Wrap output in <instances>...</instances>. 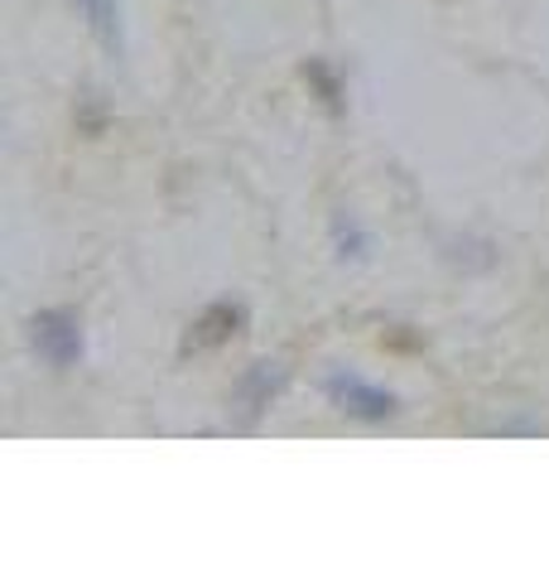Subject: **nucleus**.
Returning a JSON list of instances; mask_svg holds the SVG:
<instances>
[{"label": "nucleus", "instance_id": "1", "mask_svg": "<svg viewBox=\"0 0 549 579\" xmlns=\"http://www.w3.org/2000/svg\"><path fill=\"white\" fill-rule=\"evenodd\" d=\"M30 338H34L39 358H44L49 367H59V372L77 367L83 362V352H87L83 319H77L73 309H39L30 319Z\"/></svg>", "mask_w": 549, "mask_h": 579}, {"label": "nucleus", "instance_id": "2", "mask_svg": "<svg viewBox=\"0 0 549 579\" xmlns=\"http://www.w3.org/2000/svg\"><path fill=\"white\" fill-rule=\"evenodd\" d=\"M324 397L352 420H391L400 411L395 391H386V387H377V381H367L357 372H328L324 377Z\"/></svg>", "mask_w": 549, "mask_h": 579}, {"label": "nucleus", "instance_id": "3", "mask_svg": "<svg viewBox=\"0 0 549 579\" xmlns=\"http://www.w3.org/2000/svg\"><path fill=\"white\" fill-rule=\"evenodd\" d=\"M241 328H246V305H241V299H212V305L189 324V334H183V358H189V352H212V348L232 344Z\"/></svg>", "mask_w": 549, "mask_h": 579}, {"label": "nucleus", "instance_id": "4", "mask_svg": "<svg viewBox=\"0 0 549 579\" xmlns=\"http://www.w3.org/2000/svg\"><path fill=\"white\" fill-rule=\"evenodd\" d=\"M279 391H285V367L279 362H251L246 372H241L232 401H236V415L241 420H256L265 406H271Z\"/></svg>", "mask_w": 549, "mask_h": 579}, {"label": "nucleus", "instance_id": "5", "mask_svg": "<svg viewBox=\"0 0 549 579\" xmlns=\"http://www.w3.org/2000/svg\"><path fill=\"white\" fill-rule=\"evenodd\" d=\"M77 15L87 20L92 39L106 49L112 59L126 54V20H120V6L116 0H77Z\"/></svg>", "mask_w": 549, "mask_h": 579}, {"label": "nucleus", "instance_id": "6", "mask_svg": "<svg viewBox=\"0 0 549 579\" xmlns=\"http://www.w3.org/2000/svg\"><path fill=\"white\" fill-rule=\"evenodd\" d=\"M304 83L314 87V97L324 102L328 112H342V107H347V87H342V77L332 73L324 59H309V63H304Z\"/></svg>", "mask_w": 549, "mask_h": 579}, {"label": "nucleus", "instance_id": "7", "mask_svg": "<svg viewBox=\"0 0 549 579\" xmlns=\"http://www.w3.org/2000/svg\"><path fill=\"white\" fill-rule=\"evenodd\" d=\"M338 242H342V256H361V252H357V246H361V232L352 228V222H342V218H338Z\"/></svg>", "mask_w": 549, "mask_h": 579}]
</instances>
